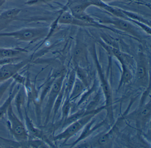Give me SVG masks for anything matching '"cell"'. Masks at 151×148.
Listing matches in <instances>:
<instances>
[{
  "label": "cell",
  "instance_id": "obj_18",
  "mask_svg": "<svg viewBox=\"0 0 151 148\" xmlns=\"http://www.w3.org/2000/svg\"><path fill=\"white\" fill-rule=\"evenodd\" d=\"M73 91L70 95V99H73L78 97L83 91L85 86L79 79L75 81L73 86Z\"/></svg>",
  "mask_w": 151,
  "mask_h": 148
},
{
  "label": "cell",
  "instance_id": "obj_28",
  "mask_svg": "<svg viewBox=\"0 0 151 148\" xmlns=\"http://www.w3.org/2000/svg\"><path fill=\"white\" fill-rule=\"evenodd\" d=\"M110 135L109 134H106L101 136L99 139V142L101 145H105L108 143L110 141Z\"/></svg>",
  "mask_w": 151,
  "mask_h": 148
},
{
  "label": "cell",
  "instance_id": "obj_9",
  "mask_svg": "<svg viewBox=\"0 0 151 148\" xmlns=\"http://www.w3.org/2000/svg\"><path fill=\"white\" fill-rule=\"evenodd\" d=\"M20 84H17L13 81L10 87L8 97L6 99L4 103L0 107V119H2L7 114L8 109L12 105L15 96L20 87Z\"/></svg>",
  "mask_w": 151,
  "mask_h": 148
},
{
  "label": "cell",
  "instance_id": "obj_24",
  "mask_svg": "<svg viewBox=\"0 0 151 148\" xmlns=\"http://www.w3.org/2000/svg\"><path fill=\"white\" fill-rule=\"evenodd\" d=\"M76 72L75 70H72L70 74L69 78L68 80L67 89L68 92L71 91V89L74 86V83L76 81Z\"/></svg>",
  "mask_w": 151,
  "mask_h": 148
},
{
  "label": "cell",
  "instance_id": "obj_10",
  "mask_svg": "<svg viewBox=\"0 0 151 148\" xmlns=\"http://www.w3.org/2000/svg\"><path fill=\"white\" fill-rule=\"evenodd\" d=\"M68 7L73 16L85 12L86 9L92 6H94V0H79L69 4Z\"/></svg>",
  "mask_w": 151,
  "mask_h": 148
},
{
  "label": "cell",
  "instance_id": "obj_19",
  "mask_svg": "<svg viewBox=\"0 0 151 148\" xmlns=\"http://www.w3.org/2000/svg\"><path fill=\"white\" fill-rule=\"evenodd\" d=\"M76 74L78 77L79 80L83 83L85 86H87L88 84V79L86 72L79 66H76Z\"/></svg>",
  "mask_w": 151,
  "mask_h": 148
},
{
  "label": "cell",
  "instance_id": "obj_8",
  "mask_svg": "<svg viewBox=\"0 0 151 148\" xmlns=\"http://www.w3.org/2000/svg\"><path fill=\"white\" fill-rule=\"evenodd\" d=\"M22 10L14 8L4 11L0 14V31L6 27L9 24L14 21Z\"/></svg>",
  "mask_w": 151,
  "mask_h": 148
},
{
  "label": "cell",
  "instance_id": "obj_2",
  "mask_svg": "<svg viewBox=\"0 0 151 148\" xmlns=\"http://www.w3.org/2000/svg\"><path fill=\"white\" fill-rule=\"evenodd\" d=\"M48 31L47 28H28L13 32L0 33V37H11L22 41H35L46 37Z\"/></svg>",
  "mask_w": 151,
  "mask_h": 148
},
{
  "label": "cell",
  "instance_id": "obj_13",
  "mask_svg": "<svg viewBox=\"0 0 151 148\" xmlns=\"http://www.w3.org/2000/svg\"><path fill=\"white\" fill-rule=\"evenodd\" d=\"M26 100H27V96L25 89L23 85H21L15 96L14 100V105L16 107L20 119L22 120L24 119L22 112V107L25 104Z\"/></svg>",
  "mask_w": 151,
  "mask_h": 148
},
{
  "label": "cell",
  "instance_id": "obj_21",
  "mask_svg": "<svg viewBox=\"0 0 151 148\" xmlns=\"http://www.w3.org/2000/svg\"><path fill=\"white\" fill-rule=\"evenodd\" d=\"M13 81L14 80L13 78H10L7 81L3 82V83L0 85V101L7 90L10 88Z\"/></svg>",
  "mask_w": 151,
  "mask_h": 148
},
{
  "label": "cell",
  "instance_id": "obj_5",
  "mask_svg": "<svg viewBox=\"0 0 151 148\" xmlns=\"http://www.w3.org/2000/svg\"><path fill=\"white\" fill-rule=\"evenodd\" d=\"M30 59H27L18 62H11L1 66L0 68V82H3L18 73L30 61Z\"/></svg>",
  "mask_w": 151,
  "mask_h": 148
},
{
  "label": "cell",
  "instance_id": "obj_26",
  "mask_svg": "<svg viewBox=\"0 0 151 148\" xmlns=\"http://www.w3.org/2000/svg\"><path fill=\"white\" fill-rule=\"evenodd\" d=\"M129 21L132 22L138 26H139L141 29L145 30L147 34H149V35L151 34V28H150V27H148L145 24L137 21H133V20H130Z\"/></svg>",
  "mask_w": 151,
  "mask_h": 148
},
{
  "label": "cell",
  "instance_id": "obj_30",
  "mask_svg": "<svg viewBox=\"0 0 151 148\" xmlns=\"http://www.w3.org/2000/svg\"><path fill=\"white\" fill-rule=\"evenodd\" d=\"M19 59H20L19 57L0 59V65L2 66V65L7 64V63L15 62L18 60H19Z\"/></svg>",
  "mask_w": 151,
  "mask_h": 148
},
{
  "label": "cell",
  "instance_id": "obj_6",
  "mask_svg": "<svg viewBox=\"0 0 151 148\" xmlns=\"http://www.w3.org/2000/svg\"><path fill=\"white\" fill-rule=\"evenodd\" d=\"M102 22L104 23L112 24L117 29L130 34L134 37L139 39H141L139 33L133 25L129 22V21L128 20L116 17L112 18V19H106L102 21Z\"/></svg>",
  "mask_w": 151,
  "mask_h": 148
},
{
  "label": "cell",
  "instance_id": "obj_23",
  "mask_svg": "<svg viewBox=\"0 0 151 148\" xmlns=\"http://www.w3.org/2000/svg\"><path fill=\"white\" fill-rule=\"evenodd\" d=\"M150 113H151V105L149 104L144 107L140 110L139 114V118L144 120V119H146L147 117H148L150 115Z\"/></svg>",
  "mask_w": 151,
  "mask_h": 148
},
{
  "label": "cell",
  "instance_id": "obj_29",
  "mask_svg": "<svg viewBox=\"0 0 151 148\" xmlns=\"http://www.w3.org/2000/svg\"><path fill=\"white\" fill-rule=\"evenodd\" d=\"M70 104L69 100L66 101V103L63 105L62 108L63 116V118H66L68 114L70 108Z\"/></svg>",
  "mask_w": 151,
  "mask_h": 148
},
{
  "label": "cell",
  "instance_id": "obj_14",
  "mask_svg": "<svg viewBox=\"0 0 151 148\" xmlns=\"http://www.w3.org/2000/svg\"><path fill=\"white\" fill-rule=\"evenodd\" d=\"M73 59L76 66L79 63L86 64L87 62V51L86 47L82 43L78 42L76 44L74 53Z\"/></svg>",
  "mask_w": 151,
  "mask_h": 148
},
{
  "label": "cell",
  "instance_id": "obj_22",
  "mask_svg": "<svg viewBox=\"0 0 151 148\" xmlns=\"http://www.w3.org/2000/svg\"><path fill=\"white\" fill-rule=\"evenodd\" d=\"M63 89H61L60 91L59 92L56 99H55V102L54 104L53 107V113L54 116L58 112L59 110V107H60L62 101L63 97Z\"/></svg>",
  "mask_w": 151,
  "mask_h": 148
},
{
  "label": "cell",
  "instance_id": "obj_7",
  "mask_svg": "<svg viewBox=\"0 0 151 148\" xmlns=\"http://www.w3.org/2000/svg\"><path fill=\"white\" fill-rule=\"evenodd\" d=\"M24 108L25 126L29 135L36 137L37 139L43 140L46 142V138H45L43 131L34 126L32 121L28 115V110L27 108L25 107Z\"/></svg>",
  "mask_w": 151,
  "mask_h": 148
},
{
  "label": "cell",
  "instance_id": "obj_12",
  "mask_svg": "<svg viewBox=\"0 0 151 148\" xmlns=\"http://www.w3.org/2000/svg\"><path fill=\"white\" fill-rule=\"evenodd\" d=\"M23 85L27 96V109L28 111L31 104L34 103L37 99L39 93L35 86L31 82L29 77L26 78Z\"/></svg>",
  "mask_w": 151,
  "mask_h": 148
},
{
  "label": "cell",
  "instance_id": "obj_3",
  "mask_svg": "<svg viewBox=\"0 0 151 148\" xmlns=\"http://www.w3.org/2000/svg\"><path fill=\"white\" fill-rule=\"evenodd\" d=\"M102 108L99 109L98 110H95L93 112L83 116L76 121L73 122V123L71 124L64 132L54 137H53V140L54 141H60L63 139L64 140V142H66L70 137L77 133L89 121L92 117H93L94 114L100 111Z\"/></svg>",
  "mask_w": 151,
  "mask_h": 148
},
{
  "label": "cell",
  "instance_id": "obj_11",
  "mask_svg": "<svg viewBox=\"0 0 151 148\" xmlns=\"http://www.w3.org/2000/svg\"><path fill=\"white\" fill-rule=\"evenodd\" d=\"M137 79L142 84L146 82L147 79V68L144 55L140 54L137 65Z\"/></svg>",
  "mask_w": 151,
  "mask_h": 148
},
{
  "label": "cell",
  "instance_id": "obj_32",
  "mask_svg": "<svg viewBox=\"0 0 151 148\" xmlns=\"http://www.w3.org/2000/svg\"><path fill=\"white\" fill-rule=\"evenodd\" d=\"M0 146H1V144H0Z\"/></svg>",
  "mask_w": 151,
  "mask_h": 148
},
{
  "label": "cell",
  "instance_id": "obj_15",
  "mask_svg": "<svg viewBox=\"0 0 151 148\" xmlns=\"http://www.w3.org/2000/svg\"><path fill=\"white\" fill-rule=\"evenodd\" d=\"M96 64H97V68H98V72L99 74L101 82L102 89L103 91L105 93L106 98V107H110L112 104V97H111V92H110V88L109 85L108 84L106 79H105L104 74L102 73V70L99 64L97 61V59H96Z\"/></svg>",
  "mask_w": 151,
  "mask_h": 148
},
{
  "label": "cell",
  "instance_id": "obj_16",
  "mask_svg": "<svg viewBox=\"0 0 151 148\" xmlns=\"http://www.w3.org/2000/svg\"><path fill=\"white\" fill-rule=\"evenodd\" d=\"M28 51L23 48H0V59L14 58Z\"/></svg>",
  "mask_w": 151,
  "mask_h": 148
},
{
  "label": "cell",
  "instance_id": "obj_1",
  "mask_svg": "<svg viewBox=\"0 0 151 148\" xmlns=\"http://www.w3.org/2000/svg\"><path fill=\"white\" fill-rule=\"evenodd\" d=\"M8 128L13 137L17 142H26L29 139V135L22 120L15 114L12 105H11L7 112Z\"/></svg>",
  "mask_w": 151,
  "mask_h": 148
},
{
  "label": "cell",
  "instance_id": "obj_20",
  "mask_svg": "<svg viewBox=\"0 0 151 148\" xmlns=\"http://www.w3.org/2000/svg\"><path fill=\"white\" fill-rule=\"evenodd\" d=\"M93 112H94V111H93ZM87 114H86V113L85 112L83 111H80V112H78L74 114V115L70 116L69 118H68L66 120V121L64 122V126H67V125H68L69 124H71V123L76 121L77 120L79 119L80 118H82V117L87 115Z\"/></svg>",
  "mask_w": 151,
  "mask_h": 148
},
{
  "label": "cell",
  "instance_id": "obj_27",
  "mask_svg": "<svg viewBox=\"0 0 151 148\" xmlns=\"http://www.w3.org/2000/svg\"><path fill=\"white\" fill-rule=\"evenodd\" d=\"M92 122H91L90 124H89V125H88V126H87V127L86 128L85 130H84L83 134H82V135H81V136L79 137V139H78L77 142L78 141H80V140L83 139L84 138L86 137L87 136L89 135L91 133V132H92L93 130V129H92V130H91V129H90V128H91V126L92 125Z\"/></svg>",
  "mask_w": 151,
  "mask_h": 148
},
{
  "label": "cell",
  "instance_id": "obj_25",
  "mask_svg": "<svg viewBox=\"0 0 151 148\" xmlns=\"http://www.w3.org/2000/svg\"><path fill=\"white\" fill-rule=\"evenodd\" d=\"M14 82H15L17 84L20 85H24L25 83L26 78L24 77L21 75L19 74L18 73H16L12 77Z\"/></svg>",
  "mask_w": 151,
  "mask_h": 148
},
{
  "label": "cell",
  "instance_id": "obj_17",
  "mask_svg": "<svg viewBox=\"0 0 151 148\" xmlns=\"http://www.w3.org/2000/svg\"><path fill=\"white\" fill-rule=\"evenodd\" d=\"M120 62L122 64L123 70L120 83V86H121L122 84L127 83L130 81L132 78V75L127 67V65L123 61Z\"/></svg>",
  "mask_w": 151,
  "mask_h": 148
},
{
  "label": "cell",
  "instance_id": "obj_4",
  "mask_svg": "<svg viewBox=\"0 0 151 148\" xmlns=\"http://www.w3.org/2000/svg\"><path fill=\"white\" fill-rule=\"evenodd\" d=\"M64 75L63 74L55 78L53 82L52 87L49 92L48 99L45 108V125H46L49 121V117L53 107L55 99L61 89Z\"/></svg>",
  "mask_w": 151,
  "mask_h": 148
},
{
  "label": "cell",
  "instance_id": "obj_31",
  "mask_svg": "<svg viewBox=\"0 0 151 148\" xmlns=\"http://www.w3.org/2000/svg\"><path fill=\"white\" fill-rule=\"evenodd\" d=\"M101 1L105 2V3H106V2H110V1H113L114 0H101Z\"/></svg>",
  "mask_w": 151,
  "mask_h": 148
}]
</instances>
